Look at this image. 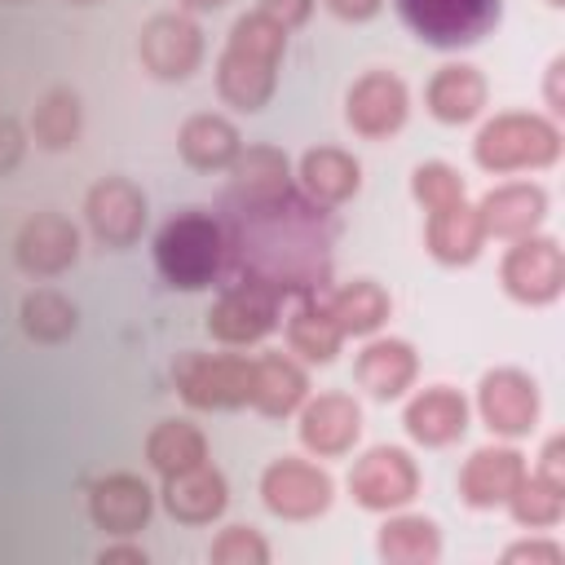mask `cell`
Instances as JSON below:
<instances>
[{"label": "cell", "instance_id": "obj_47", "mask_svg": "<svg viewBox=\"0 0 565 565\" xmlns=\"http://www.w3.org/2000/svg\"><path fill=\"white\" fill-rule=\"evenodd\" d=\"M547 4H561V0H547Z\"/></svg>", "mask_w": 565, "mask_h": 565}, {"label": "cell", "instance_id": "obj_40", "mask_svg": "<svg viewBox=\"0 0 565 565\" xmlns=\"http://www.w3.org/2000/svg\"><path fill=\"white\" fill-rule=\"evenodd\" d=\"M561 450H565V446H561V437H552V441L543 446V463H539V472H534V477L565 494V459H561Z\"/></svg>", "mask_w": 565, "mask_h": 565}, {"label": "cell", "instance_id": "obj_8", "mask_svg": "<svg viewBox=\"0 0 565 565\" xmlns=\"http://www.w3.org/2000/svg\"><path fill=\"white\" fill-rule=\"evenodd\" d=\"M415 490H419V468H415V459H411L406 450H397V446H375V450H366V455L353 463V472H349V494H353V503H362V508H371V512L402 508V503L415 499Z\"/></svg>", "mask_w": 565, "mask_h": 565}, {"label": "cell", "instance_id": "obj_33", "mask_svg": "<svg viewBox=\"0 0 565 565\" xmlns=\"http://www.w3.org/2000/svg\"><path fill=\"white\" fill-rule=\"evenodd\" d=\"M287 154L274 150V146H247L234 154V181H230V194H243V199H256V194H274V190H287Z\"/></svg>", "mask_w": 565, "mask_h": 565}, {"label": "cell", "instance_id": "obj_46", "mask_svg": "<svg viewBox=\"0 0 565 565\" xmlns=\"http://www.w3.org/2000/svg\"><path fill=\"white\" fill-rule=\"evenodd\" d=\"M71 4H97V0H71Z\"/></svg>", "mask_w": 565, "mask_h": 565}, {"label": "cell", "instance_id": "obj_7", "mask_svg": "<svg viewBox=\"0 0 565 565\" xmlns=\"http://www.w3.org/2000/svg\"><path fill=\"white\" fill-rule=\"evenodd\" d=\"M331 477L309 463V459H274L265 472H260V499L274 516H287V521H309L318 512L331 508Z\"/></svg>", "mask_w": 565, "mask_h": 565}, {"label": "cell", "instance_id": "obj_44", "mask_svg": "<svg viewBox=\"0 0 565 565\" xmlns=\"http://www.w3.org/2000/svg\"><path fill=\"white\" fill-rule=\"evenodd\" d=\"M561 71H565V62L556 57L547 66V102H552V110H565V102H561Z\"/></svg>", "mask_w": 565, "mask_h": 565}, {"label": "cell", "instance_id": "obj_2", "mask_svg": "<svg viewBox=\"0 0 565 565\" xmlns=\"http://www.w3.org/2000/svg\"><path fill=\"white\" fill-rule=\"evenodd\" d=\"M282 44H287V31L274 18H265L260 9L243 13L230 26L225 53L216 62V93H221V102L234 106V110H247V115L260 110L274 97Z\"/></svg>", "mask_w": 565, "mask_h": 565}, {"label": "cell", "instance_id": "obj_6", "mask_svg": "<svg viewBox=\"0 0 565 565\" xmlns=\"http://www.w3.org/2000/svg\"><path fill=\"white\" fill-rule=\"evenodd\" d=\"M252 375H256V362H247L238 353H181L172 366V380L194 411L247 406Z\"/></svg>", "mask_w": 565, "mask_h": 565}, {"label": "cell", "instance_id": "obj_9", "mask_svg": "<svg viewBox=\"0 0 565 565\" xmlns=\"http://www.w3.org/2000/svg\"><path fill=\"white\" fill-rule=\"evenodd\" d=\"M503 287L512 300L521 305H547L561 296L565 287V256H561V243L556 238H539V234H525L516 238V247L503 256Z\"/></svg>", "mask_w": 565, "mask_h": 565}, {"label": "cell", "instance_id": "obj_3", "mask_svg": "<svg viewBox=\"0 0 565 565\" xmlns=\"http://www.w3.org/2000/svg\"><path fill=\"white\" fill-rule=\"evenodd\" d=\"M154 265L168 278V287H181V291L212 287L225 274V230H221V221L203 207L177 212L154 238Z\"/></svg>", "mask_w": 565, "mask_h": 565}, {"label": "cell", "instance_id": "obj_20", "mask_svg": "<svg viewBox=\"0 0 565 565\" xmlns=\"http://www.w3.org/2000/svg\"><path fill=\"white\" fill-rule=\"evenodd\" d=\"M402 424H406V433L419 446H450L468 428V402L450 384H433V388H424V393L411 397Z\"/></svg>", "mask_w": 565, "mask_h": 565}, {"label": "cell", "instance_id": "obj_22", "mask_svg": "<svg viewBox=\"0 0 565 565\" xmlns=\"http://www.w3.org/2000/svg\"><path fill=\"white\" fill-rule=\"evenodd\" d=\"M415 371H419L415 349H411L406 340H393V335L371 340V344L358 353V362H353L358 384H362L371 397H380V402L402 397V393L415 384Z\"/></svg>", "mask_w": 565, "mask_h": 565}, {"label": "cell", "instance_id": "obj_16", "mask_svg": "<svg viewBox=\"0 0 565 565\" xmlns=\"http://www.w3.org/2000/svg\"><path fill=\"white\" fill-rule=\"evenodd\" d=\"M150 508H154V494L132 472H110L88 490V516L106 534H137L150 521Z\"/></svg>", "mask_w": 565, "mask_h": 565}, {"label": "cell", "instance_id": "obj_45", "mask_svg": "<svg viewBox=\"0 0 565 565\" xmlns=\"http://www.w3.org/2000/svg\"><path fill=\"white\" fill-rule=\"evenodd\" d=\"M177 4H185V9H221L225 0H177Z\"/></svg>", "mask_w": 565, "mask_h": 565}, {"label": "cell", "instance_id": "obj_24", "mask_svg": "<svg viewBox=\"0 0 565 565\" xmlns=\"http://www.w3.org/2000/svg\"><path fill=\"white\" fill-rule=\"evenodd\" d=\"M428 110L441 119V124H468L481 115L486 106V79L477 66H463V62H450L441 66L433 79H428V93H424Z\"/></svg>", "mask_w": 565, "mask_h": 565}, {"label": "cell", "instance_id": "obj_27", "mask_svg": "<svg viewBox=\"0 0 565 565\" xmlns=\"http://www.w3.org/2000/svg\"><path fill=\"white\" fill-rule=\"evenodd\" d=\"M305 371L287 358V353H265L256 358V375H252V406L269 419H282L291 415L300 402H305Z\"/></svg>", "mask_w": 565, "mask_h": 565}, {"label": "cell", "instance_id": "obj_30", "mask_svg": "<svg viewBox=\"0 0 565 565\" xmlns=\"http://www.w3.org/2000/svg\"><path fill=\"white\" fill-rule=\"evenodd\" d=\"M79 128H84V110L71 88H49L31 110V132L44 150H71L79 141Z\"/></svg>", "mask_w": 565, "mask_h": 565}, {"label": "cell", "instance_id": "obj_36", "mask_svg": "<svg viewBox=\"0 0 565 565\" xmlns=\"http://www.w3.org/2000/svg\"><path fill=\"white\" fill-rule=\"evenodd\" d=\"M411 190H415V199H419L428 212H437V207H446V203L463 199V177H459L450 163L433 159V163H419V168H415Z\"/></svg>", "mask_w": 565, "mask_h": 565}, {"label": "cell", "instance_id": "obj_23", "mask_svg": "<svg viewBox=\"0 0 565 565\" xmlns=\"http://www.w3.org/2000/svg\"><path fill=\"white\" fill-rule=\"evenodd\" d=\"M486 243V230H481V216L477 207H468L463 199L428 212V252L441 260V265H468L477 260Z\"/></svg>", "mask_w": 565, "mask_h": 565}, {"label": "cell", "instance_id": "obj_14", "mask_svg": "<svg viewBox=\"0 0 565 565\" xmlns=\"http://www.w3.org/2000/svg\"><path fill=\"white\" fill-rule=\"evenodd\" d=\"M88 225L106 247H128L141 238L146 225V194L124 177H102L84 199Z\"/></svg>", "mask_w": 565, "mask_h": 565}, {"label": "cell", "instance_id": "obj_42", "mask_svg": "<svg viewBox=\"0 0 565 565\" xmlns=\"http://www.w3.org/2000/svg\"><path fill=\"white\" fill-rule=\"evenodd\" d=\"M327 9L344 22H366V18L380 13V0H327Z\"/></svg>", "mask_w": 565, "mask_h": 565}, {"label": "cell", "instance_id": "obj_10", "mask_svg": "<svg viewBox=\"0 0 565 565\" xmlns=\"http://www.w3.org/2000/svg\"><path fill=\"white\" fill-rule=\"evenodd\" d=\"M278 327V296L256 282H225L216 305L207 309V331L221 344H256Z\"/></svg>", "mask_w": 565, "mask_h": 565}, {"label": "cell", "instance_id": "obj_1", "mask_svg": "<svg viewBox=\"0 0 565 565\" xmlns=\"http://www.w3.org/2000/svg\"><path fill=\"white\" fill-rule=\"evenodd\" d=\"M225 230V274L256 282L274 296H322L331 282V243L335 216L327 203L309 194L274 190V194H225L221 203Z\"/></svg>", "mask_w": 565, "mask_h": 565}, {"label": "cell", "instance_id": "obj_25", "mask_svg": "<svg viewBox=\"0 0 565 565\" xmlns=\"http://www.w3.org/2000/svg\"><path fill=\"white\" fill-rule=\"evenodd\" d=\"M177 150L199 172L230 168L234 154H238V128L225 115H190L181 124V132H177Z\"/></svg>", "mask_w": 565, "mask_h": 565}, {"label": "cell", "instance_id": "obj_31", "mask_svg": "<svg viewBox=\"0 0 565 565\" xmlns=\"http://www.w3.org/2000/svg\"><path fill=\"white\" fill-rule=\"evenodd\" d=\"M146 459H150V468H154L159 477H168V472H181V468L203 463V459H207V441H203V433H199L194 424H185V419H163V424L146 437Z\"/></svg>", "mask_w": 565, "mask_h": 565}, {"label": "cell", "instance_id": "obj_32", "mask_svg": "<svg viewBox=\"0 0 565 565\" xmlns=\"http://www.w3.org/2000/svg\"><path fill=\"white\" fill-rule=\"evenodd\" d=\"M344 331L331 322V313L322 309V300H305L291 318H287V344L309 358V362H331L340 353Z\"/></svg>", "mask_w": 565, "mask_h": 565}, {"label": "cell", "instance_id": "obj_28", "mask_svg": "<svg viewBox=\"0 0 565 565\" xmlns=\"http://www.w3.org/2000/svg\"><path fill=\"white\" fill-rule=\"evenodd\" d=\"M318 300H322V309L331 313V322L344 335H371L388 318V291L380 282H371V278H353L340 291H322Z\"/></svg>", "mask_w": 565, "mask_h": 565}, {"label": "cell", "instance_id": "obj_15", "mask_svg": "<svg viewBox=\"0 0 565 565\" xmlns=\"http://www.w3.org/2000/svg\"><path fill=\"white\" fill-rule=\"evenodd\" d=\"M13 256L35 278L66 274L75 265V256H79V230L66 216H57V212H35L31 221H22Z\"/></svg>", "mask_w": 565, "mask_h": 565}, {"label": "cell", "instance_id": "obj_29", "mask_svg": "<svg viewBox=\"0 0 565 565\" xmlns=\"http://www.w3.org/2000/svg\"><path fill=\"white\" fill-rule=\"evenodd\" d=\"M380 556L388 565H433L441 556V534L428 516H393L380 530Z\"/></svg>", "mask_w": 565, "mask_h": 565}, {"label": "cell", "instance_id": "obj_11", "mask_svg": "<svg viewBox=\"0 0 565 565\" xmlns=\"http://www.w3.org/2000/svg\"><path fill=\"white\" fill-rule=\"evenodd\" d=\"M137 53L154 79H185V75H194V66L203 57V31L185 13H154L141 26Z\"/></svg>", "mask_w": 565, "mask_h": 565}, {"label": "cell", "instance_id": "obj_26", "mask_svg": "<svg viewBox=\"0 0 565 565\" xmlns=\"http://www.w3.org/2000/svg\"><path fill=\"white\" fill-rule=\"evenodd\" d=\"M300 185L313 203H344L349 194H358L362 185V168L353 154L335 150V146H318V150H305L300 159Z\"/></svg>", "mask_w": 565, "mask_h": 565}, {"label": "cell", "instance_id": "obj_19", "mask_svg": "<svg viewBox=\"0 0 565 565\" xmlns=\"http://www.w3.org/2000/svg\"><path fill=\"white\" fill-rule=\"evenodd\" d=\"M230 494H225V477L203 459L194 468H181V472H168L163 477V508L185 521V525H207L225 512Z\"/></svg>", "mask_w": 565, "mask_h": 565}, {"label": "cell", "instance_id": "obj_35", "mask_svg": "<svg viewBox=\"0 0 565 565\" xmlns=\"http://www.w3.org/2000/svg\"><path fill=\"white\" fill-rule=\"evenodd\" d=\"M508 508H512V516L521 521V525H556L561 521V490H552L547 481H539V477H521L516 481V490L503 499Z\"/></svg>", "mask_w": 565, "mask_h": 565}, {"label": "cell", "instance_id": "obj_17", "mask_svg": "<svg viewBox=\"0 0 565 565\" xmlns=\"http://www.w3.org/2000/svg\"><path fill=\"white\" fill-rule=\"evenodd\" d=\"M362 433V411L349 393H318L305 411H300V441L313 450V455H344L353 450Z\"/></svg>", "mask_w": 565, "mask_h": 565}, {"label": "cell", "instance_id": "obj_13", "mask_svg": "<svg viewBox=\"0 0 565 565\" xmlns=\"http://www.w3.org/2000/svg\"><path fill=\"white\" fill-rule=\"evenodd\" d=\"M406 110H411V93L393 71H366L349 88V102H344V115H349L353 132H362L371 141L393 137L406 124Z\"/></svg>", "mask_w": 565, "mask_h": 565}, {"label": "cell", "instance_id": "obj_37", "mask_svg": "<svg viewBox=\"0 0 565 565\" xmlns=\"http://www.w3.org/2000/svg\"><path fill=\"white\" fill-rule=\"evenodd\" d=\"M216 565H265L269 561V543L252 530V525H230L221 530V539L207 552Z\"/></svg>", "mask_w": 565, "mask_h": 565}, {"label": "cell", "instance_id": "obj_4", "mask_svg": "<svg viewBox=\"0 0 565 565\" xmlns=\"http://www.w3.org/2000/svg\"><path fill=\"white\" fill-rule=\"evenodd\" d=\"M472 154L486 172H516V168H547L561 154V132L552 119L543 115H525V110H508L494 115L477 141Z\"/></svg>", "mask_w": 565, "mask_h": 565}, {"label": "cell", "instance_id": "obj_38", "mask_svg": "<svg viewBox=\"0 0 565 565\" xmlns=\"http://www.w3.org/2000/svg\"><path fill=\"white\" fill-rule=\"evenodd\" d=\"M260 13L274 18L282 31H291L313 13V0H260Z\"/></svg>", "mask_w": 565, "mask_h": 565}, {"label": "cell", "instance_id": "obj_21", "mask_svg": "<svg viewBox=\"0 0 565 565\" xmlns=\"http://www.w3.org/2000/svg\"><path fill=\"white\" fill-rule=\"evenodd\" d=\"M543 212H547V194H543V185H530V181L499 185L477 207L481 230L494 234V238H525V234H534Z\"/></svg>", "mask_w": 565, "mask_h": 565}, {"label": "cell", "instance_id": "obj_12", "mask_svg": "<svg viewBox=\"0 0 565 565\" xmlns=\"http://www.w3.org/2000/svg\"><path fill=\"white\" fill-rule=\"evenodd\" d=\"M477 411H481L490 433L521 437L539 419V388H534V380L525 371H512V366L486 371L481 388H477Z\"/></svg>", "mask_w": 565, "mask_h": 565}, {"label": "cell", "instance_id": "obj_18", "mask_svg": "<svg viewBox=\"0 0 565 565\" xmlns=\"http://www.w3.org/2000/svg\"><path fill=\"white\" fill-rule=\"evenodd\" d=\"M521 477H525L521 450H512V446H481L459 468V494H463L468 508H494V503H503L516 490Z\"/></svg>", "mask_w": 565, "mask_h": 565}, {"label": "cell", "instance_id": "obj_34", "mask_svg": "<svg viewBox=\"0 0 565 565\" xmlns=\"http://www.w3.org/2000/svg\"><path fill=\"white\" fill-rule=\"evenodd\" d=\"M75 322H79L75 305H71L62 291H53V287H35V291L22 300V331H26L31 340H40V344L66 340V335L75 331Z\"/></svg>", "mask_w": 565, "mask_h": 565}, {"label": "cell", "instance_id": "obj_5", "mask_svg": "<svg viewBox=\"0 0 565 565\" xmlns=\"http://www.w3.org/2000/svg\"><path fill=\"white\" fill-rule=\"evenodd\" d=\"M402 22L433 49H468L494 31L503 0H397Z\"/></svg>", "mask_w": 565, "mask_h": 565}, {"label": "cell", "instance_id": "obj_39", "mask_svg": "<svg viewBox=\"0 0 565 565\" xmlns=\"http://www.w3.org/2000/svg\"><path fill=\"white\" fill-rule=\"evenodd\" d=\"M22 146H26V137H22L18 119H13V115H0V177L18 168V159H22Z\"/></svg>", "mask_w": 565, "mask_h": 565}, {"label": "cell", "instance_id": "obj_41", "mask_svg": "<svg viewBox=\"0 0 565 565\" xmlns=\"http://www.w3.org/2000/svg\"><path fill=\"white\" fill-rule=\"evenodd\" d=\"M503 561H508V565H516V561L561 565V547H556V543H516V547H508V552H503Z\"/></svg>", "mask_w": 565, "mask_h": 565}, {"label": "cell", "instance_id": "obj_43", "mask_svg": "<svg viewBox=\"0 0 565 565\" xmlns=\"http://www.w3.org/2000/svg\"><path fill=\"white\" fill-rule=\"evenodd\" d=\"M102 565H146V552L141 547H102V556H97Z\"/></svg>", "mask_w": 565, "mask_h": 565}]
</instances>
